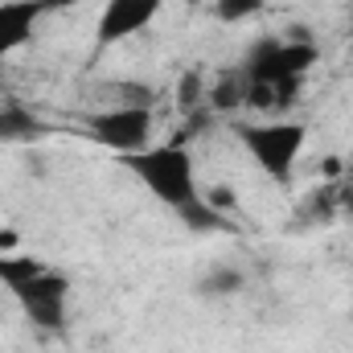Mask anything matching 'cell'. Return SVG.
Masks as SVG:
<instances>
[{
	"mask_svg": "<svg viewBox=\"0 0 353 353\" xmlns=\"http://www.w3.org/2000/svg\"><path fill=\"white\" fill-rule=\"evenodd\" d=\"M201 94H205V79H201V70H189V74L181 79V90H176V103H181L185 111H193Z\"/></svg>",
	"mask_w": 353,
	"mask_h": 353,
	"instance_id": "13",
	"label": "cell"
},
{
	"mask_svg": "<svg viewBox=\"0 0 353 353\" xmlns=\"http://www.w3.org/2000/svg\"><path fill=\"white\" fill-rule=\"evenodd\" d=\"M123 169L136 176L165 210H173L176 218L197 230V234H214L226 230V214H218L214 205H205L201 189H197V169H193V152L185 148V140H165V144H148L144 152L119 157Z\"/></svg>",
	"mask_w": 353,
	"mask_h": 353,
	"instance_id": "1",
	"label": "cell"
},
{
	"mask_svg": "<svg viewBox=\"0 0 353 353\" xmlns=\"http://www.w3.org/2000/svg\"><path fill=\"white\" fill-rule=\"evenodd\" d=\"M205 107H210V111H222V115H234V111L247 107V74H243V66L222 70V74L205 87Z\"/></svg>",
	"mask_w": 353,
	"mask_h": 353,
	"instance_id": "9",
	"label": "cell"
},
{
	"mask_svg": "<svg viewBox=\"0 0 353 353\" xmlns=\"http://www.w3.org/2000/svg\"><path fill=\"white\" fill-rule=\"evenodd\" d=\"M46 136H50V123L37 119L29 107H21V103L0 107V144H33V140H46Z\"/></svg>",
	"mask_w": 353,
	"mask_h": 353,
	"instance_id": "8",
	"label": "cell"
},
{
	"mask_svg": "<svg viewBox=\"0 0 353 353\" xmlns=\"http://www.w3.org/2000/svg\"><path fill=\"white\" fill-rule=\"evenodd\" d=\"M83 123L94 144H103L115 157H132L152 144L157 115H152V107H99V111L83 115Z\"/></svg>",
	"mask_w": 353,
	"mask_h": 353,
	"instance_id": "5",
	"label": "cell"
},
{
	"mask_svg": "<svg viewBox=\"0 0 353 353\" xmlns=\"http://www.w3.org/2000/svg\"><path fill=\"white\" fill-rule=\"evenodd\" d=\"M0 283L41 333H62L70 321V275L29 255H0Z\"/></svg>",
	"mask_w": 353,
	"mask_h": 353,
	"instance_id": "2",
	"label": "cell"
},
{
	"mask_svg": "<svg viewBox=\"0 0 353 353\" xmlns=\"http://www.w3.org/2000/svg\"><path fill=\"white\" fill-rule=\"evenodd\" d=\"M41 17L46 12L37 8V0H4L0 4V62L33 37Z\"/></svg>",
	"mask_w": 353,
	"mask_h": 353,
	"instance_id": "7",
	"label": "cell"
},
{
	"mask_svg": "<svg viewBox=\"0 0 353 353\" xmlns=\"http://www.w3.org/2000/svg\"><path fill=\"white\" fill-rule=\"evenodd\" d=\"M239 288H243V271H234V267H218V271H210V275L197 283L201 296H230V292H239Z\"/></svg>",
	"mask_w": 353,
	"mask_h": 353,
	"instance_id": "11",
	"label": "cell"
},
{
	"mask_svg": "<svg viewBox=\"0 0 353 353\" xmlns=\"http://www.w3.org/2000/svg\"><path fill=\"white\" fill-rule=\"evenodd\" d=\"M161 4L165 0H107L103 12H99V25H94V46L111 50L123 37H136L140 29H148L157 21Z\"/></svg>",
	"mask_w": 353,
	"mask_h": 353,
	"instance_id": "6",
	"label": "cell"
},
{
	"mask_svg": "<svg viewBox=\"0 0 353 353\" xmlns=\"http://www.w3.org/2000/svg\"><path fill=\"white\" fill-rule=\"evenodd\" d=\"M230 132L271 181H292V169L308 144V123H300V119H263V123L234 119Z\"/></svg>",
	"mask_w": 353,
	"mask_h": 353,
	"instance_id": "3",
	"label": "cell"
},
{
	"mask_svg": "<svg viewBox=\"0 0 353 353\" xmlns=\"http://www.w3.org/2000/svg\"><path fill=\"white\" fill-rule=\"evenodd\" d=\"M74 4H83V0H37L41 12H62V8H74Z\"/></svg>",
	"mask_w": 353,
	"mask_h": 353,
	"instance_id": "15",
	"label": "cell"
},
{
	"mask_svg": "<svg viewBox=\"0 0 353 353\" xmlns=\"http://www.w3.org/2000/svg\"><path fill=\"white\" fill-rule=\"evenodd\" d=\"M263 12V0H214V17L226 21V25H239V21H251Z\"/></svg>",
	"mask_w": 353,
	"mask_h": 353,
	"instance_id": "12",
	"label": "cell"
},
{
	"mask_svg": "<svg viewBox=\"0 0 353 353\" xmlns=\"http://www.w3.org/2000/svg\"><path fill=\"white\" fill-rule=\"evenodd\" d=\"M350 25H353V21H350Z\"/></svg>",
	"mask_w": 353,
	"mask_h": 353,
	"instance_id": "17",
	"label": "cell"
},
{
	"mask_svg": "<svg viewBox=\"0 0 353 353\" xmlns=\"http://www.w3.org/2000/svg\"><path fill=\"white\" fill-rule=\"evenodd\" d=\"M189 4H201V0H189Z\"/></svg>",
	"mask_w": 353,
	"mask_h": 353,
	"instance_id": "16",
	"label": "cell"
},
{
	"mask_svg": "<svg viewBox=\"0 0 353 353\" xmlns=\"http://www.w3.org/2000/svg\"><path fill=\"white\" fill-rule=\"evenodd\" d=\"M17 243H21V234H17V230H0V255H12V251H17Z\"/></svg>",
	"mask_w": 353,
	"mask_h": 353,
	"instance_id": "14",
	"label": "cell"
},
{
	"mask_svg": "<svg viewBox=\"0 0 353 353\" xmlns=\"http://www.w3.org/2000/svg\"><path fill=\"white\" fill-rule=\"evenodd\" d=\"M321 62V46L312 33H296V41H279V37H259L255 50L243 62V74L251 83H271L279 87L288 99L300 94L304 74Z\"/></svg>",
	"mask_w": 353,
	"mask_h": 353,
	"instance_id": "4",
	"label": "cell"
},
{
	"mask_svg": "<svg viewBox=\"0 0 353 353\" xmlns=\"http://www.w3.org/2000/svg\"><path fill=\"white\" fill-rule=\"evenodd\" d=\"M103 94H115V99H119L115 107H152V103H157V90L144 87V83H136V79H119V83L103 87Z\"/></svg>",
	"mask_w": 353,
	"mask_h": 353,
	"instance_id": "10",
	"label": "cell"
}]
</instances>
